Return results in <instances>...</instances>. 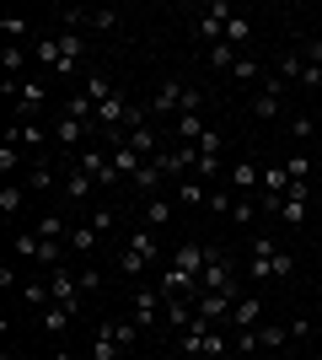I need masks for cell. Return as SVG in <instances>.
<instances>
[{"instance_id": "6da1fadb", "label": "cell", "mask_w": 322, "mask_h": 360, "mask_svg": "<svg viewBox=\"0 0 322 360\" xmlns=\"http://www.w3.org/2000/svg\"><path fill=\"white\" fill-rule=\"evenodd\" d=\"M199 103H204L199 86H188V81L167 75V81L156 86V97H151V113H199Z\"/></svg>"}, {"instance_id": "7a4b0ae2", "label": "cell", "mask_w": 322, "mask_h": 360, "mask_svg": "<svg viewBox=\"0 0 322 360\" xmlns=\"http://www.w3.org/2000/svg\"><path fill=\"white\" fill-rule=\"evenodd\" d=\"M0 91L16 103V113H22V119H32V113L48 103V86H43V81H32V75H22V81H0Z\"/></svg>"}, {"instance_id": "3957f363", "label": "cell", "mask_w": 322, "mask_h": 360, "mask_svg": "<svg viewBox=\"0 0 322 360\" xmlns=\"http://www.w3.org/2000/svg\"><path fill=\"white\" fill-rule=\"evenodd\" d=\"M76 167L86 172V178H97V188H119V183H123V172L113 167V150H102V146H97V150H81Z\"/></svg>"}, {"instance_id": "277c9868", "label": "cell", "mask_w": 322, "mask_h": 360, "mask_svg": "<svg viewBox=\"0 0 322 360\" xmlns=\"http://www.w3.org/2000/svg\"><path fill=\"white\" fill-rule=\"evenodd\" d=\"M48 290H54V301H60V307H70V312H81V280H76V269H48Z\"/></svg>"}, {"instance_id": "5b68a950", "label": "cell", "mask_w": 322, "mask_h": 360, "mask_svg": "<svg viewBox=\"0 0 322 360\" xmlns=\"http://www.w3.org/2000/svg\"><path fill=\"white\" fill-rule=\"evenodd\" d=\"M161 312H167V296H161L156 285H135V323L140 328L161 323Z\"/></svg>"}, {"instance_id": "8992f818", "label": "cell", "mask_w": 322, "mask_h": 360, "mask_svg": "<svg viewBox=\"0 0 322 360\" xmlns=\"http://www.w3.org/2000/svg\"><path fill=\"white\" fill-rule=\"evenodd\" d=\"M6 146H32V150H48L54 146V135H48L38 119H16L11 129H6Z\"/></svg>"}, {"instance_id": "52a82bcc", "label": "cell", "mask_w": 322, "mask_h": 360, "mask_svg": "<svg viewBox=\"0 0 322 360\" xmlns=\"http://www.w3.org/2000/svg\"><path fill=\"white\" fill-rule=\"evenodd\" d=\"M226 183L236 188V194H263V172H258V162H253V156H242V162H231Z\"/></svg>"}, {"instance_id": "ba28073f", "label": "cell", "mask_w": 322, "mask_h": 360, "mask_svg": "<svg viewBox=\"0 0 322 360\" xmlns=\"http://www.w3.org/2000/svg\"><path fill=\"white\" fill-rule=\"evenodd\" d=\"M48 135H54V146H81L86 135H102V129H97V124H81V119H65V113H60Z\"/></svg>"}, {"instance_id": "9c48e42d", "label": "cell", "mask_w": 322, "mask_h": 360, "mask_svg": "<svg viewBox=\"0 0 322 360\" xmlns=\"http://www.w3.org/2000/svg\"><path fill=\"white\" fill-rule=\"evenodd\" d=\"M258 323H263V301H258V296H242L236 307H231V328H236V333L258 328Z\"/></svg>"}, {"instance_id": "30bf717a", "label": "cell", "mask_w": 322, "mask_h": 360, "mask_svg": "<svg viewBox=\"0 0 322 360\" xmlns=\"http://www.w3.org/2000/svg\"><path fill=\"white\" fill-rule=\"evenodd\" d=\"M32 60H43L48 70L60 75V70H65V49H60V32H43V38L32 44Z\"/></svg>"}, {"instance_id": "8fae6325", "label": "cell", "mask_w": 322, "mask_h": 360, "mask_svg": "<svg viewBox=\"0 0 322 360\" xmlns=\"http://www.w3.org/2000/svg\"><path fill=\"white\" fill-rule=\"evenodd\" d=\"M92 355L97 360H119L123 355V345L113 339V328H107V317H97V328H92Z\"/></svg>"}, {"instance_id": "7c38bea8", "label": "cell", "mask_w": 322, "mask_h": 360, "mask_svg": "<svg viewBox=\"0 0 322 360\" xmlns=\"http://www.w3.org/2000/svg\"><path fill=\"white\" fill-rule=\"evenodd\" d=\"M92 188H97V178H86L81 167H70V172H65V188H60V194L70 199V205H86V199H92Z\"/></svg>"}, {"instance_id": "4fadbf2b", "label": "cell", "mask_w": 322, "mask_h": 360, "mask_svg": "<svg viewBox=\"0 0 322 360\" xmlns=\"http://www.w3.org/2000/svg\"><path fill=\"white\" fill-rule=\"evenodd\" d=\"M204 264H210V253H204V242H183V248L172 253V269H183V274H199Z\"/></svg>"}, {"instance_id": "5bb4252c", "label": "cell", "mask_w": 322, "mask_h": 360, "mask_svg": "<svg viewBox=\"0 0 322 360\" xmlns=\"http://www.w3.org/2000/svg\"><path fill=\"white\" fill-rule=\"evenodd\" d=\"M27 60H32V49H22V44H6V49H0V70H6V81H22Z\"/></svg>"}, {"instance_id": "9a60e30c", "label": "cell", "mask_w": 322, "mask_h": 360, "mask_svg": "<svg viewBox=\"0 0 322 360\" xmlns=\"http://www.w3.org/2000/svg\"><path fill=\"white\" fill-rule=\"evenodd\" d=\"M27 188H32V194H54V188H65V183L54 178L48 156H38V162H32V172H27Z\"/></svg>"}, {"instance_id": "2e32d148", "label": "cell", "mask_w": 322, "mask_h": 360, "mask_svg": "<svg viewBox=\"0 0 322 360\" xmlns=\"http://www.w3.org/2000/svg\"><path fill=\"white\" fill-rule=\"evenodd\" d=\"M60 49H65V70H60V75H70L81 60H86V32H65V27H60Z\"/></svg>"}, {"instance_id": "e0dca14e", "label": "cell", "mask_w": 322, "mask_h": 360, "mask_svg": "<svg viewBox=\"0 0 322 360\" xmlns=\"http://www.w3.org/2000/svg\"><path fill=\"white\" fill-rule=\"evenodd\" d=\"M204 135H210V124L199 113H177V146H199Z\"/></svg>"}, {"instance_id": "ac0fdd59", "label": "cell", "mask_w": 322, "mask_h": 360, "mask_svg": "<svg viewBox=\"0 0 322 360\" xmlns=\"http://www.w3.org/2000/svg\"><path fill=\"white\" fill-rule=\"evenodd\" d=\"M253 333H258V349H269V355L290 345V328H285V323H258Z\"/></svg>"}, {"instance_id": "d6986e66", "label": "cell", "mask_w": 322, "mask_h": 360, "mask_svg": "<svg viewBox=\"0 0 322 360\" xmlns=\"http://www.w3.org/2000/svg\"><path fill=\"white\" fill-rule=\"evenodd\" d=\"M167 221H172V199H167V194H151V199H145V226H151V231H161Z\"/></svg>"}, {"instance_id": "ffe728a7", "label": "cell", "mask_w": 322, "mask_h": 360, "mask_svg": "<svg viewBox=\"0 0 322 360\" xmlns=\"http://www.w3.org/2000/svg\"><path fill=\"white\" fill-rule=\"evenodd\" d=\"M65 242H70L76 253H97V242H102V231H97V226L86 221V226H70V237H65Z\"/></svg>"}, {"instance_id": "44dd1931", "label": "cell", "mask_w": 322, "mask_h": 360, "mask_svg": "<svg viewBox=\"0 0 322 360\" xmlns=\"http://www.w3.org/2000/svg\"><path fill=\"white\" fill-rule=\"evenodd\" d=\"M226 44L236 49V54H247V44H253V22H247V16H231L226 22Z\"/></svg>"}, {"instance_id": "7402d4cb", "label": "cell", "mask_w": 322, "mask_h": 360, "mask_svg": "<svg viewBox=\"0 0 322 360\" xmlns=\"http://www.w3.org/2000/svg\"><path fill=\"white\" fill-rule=\"evenodd\" d=\"M274 75L285 81V86H290V81H301V75H307V54H279V60H274Z\"/></svg>"}, {"instance_id": "603a6c76", "label": "cell", "mask_w": 322, "mask_h": 360, "mask_svg": "<svg viewBox=\"0 0 322 360\" xmlns=\"http://www.w3.org/2000/svg\"><path fill=\"white\" fill-rule=\"evenodd\" d=\"M70 317H76V312H70V307H60V301H48L38 323H43V333H65V328H70Z\"/></svg>"}, {"instance_id": "cb8c5ba5", "label": "cell", "mask_w": 322, "mask_h": 360, "mask_svg": "<svg viewBox=\"0 0 322 360\" xmlns=\"http://www.w3.org/2000/svg\"><path fill=\"white\" fill-rule=\"evenodd\" d=\"M129 248H135L140 258H151V264L161 258V248H156V231H151V226H135V231H129Z\"/></svg>"}, {"instance_id": "d4e9b609", "label": "cell", "mask_w": 322, "mask_h": 360, "mask_svg": "<svg viewBox=\"0 0 322 360\" xmlns=\"http://www.w3.org/2000/svg\"><path fill=\"white\" fill-rule=\"evenodd\" d=\"M113 167H119L123 178H135L140 167H145V156H140V150H135V146H119V150H113Z\"/></svg>"}, {"instance_id": "484cf974", "label": "cell", "mask_w": 322, "mask_h": 360, "mask_svg": "<svg viewBox=\"0 0 322 360\" xmlns=\"http://www.w3.org/2000/svg\"><path fill=\"white\" fill-rule=\"evenodd\" d=\"M231 75H236V81H263V75H269V70H263V65L253 60V54H236V65H231Z\"/></svg>"}, {"instance_id": "4316f807", "label": "cell", "mask_w": 322, "mask_h": 360, "mask_svg": "<svg viewBox=\"0 0 322 360\" xmlns=\"http://www.w3.org/2000/svg\"><path fill=\"white\" fill-rule=\"evenodd\" d=\"M204 60H210L215 70H231V65H236V49H231L226 38H220V44H215V49H204Z\"/></svg>"}, {"instance_id": "83f0119b", "label": "cell", "mask_w": 322, "mask_h": 360, "mask_svg": "<svg viewBox=\"0 0 322 360\" xmlns=\"http://www.w3.org/2000/svg\"><path fill=\"white\" fill-rule=\"evenodd\" d=\"M135 188H140V194H156V188H161V167L145 162V167L135 172Z\"/></svg>"}, {"instance_id": "f1b7e54d", "label": "cell", "mask_w": 322, "mask_h": 360, "mask_svg": "<svg viewBox=\"0 0 322 360\" xmlns=\"http://www.w3.org/2000/svg\"><path fill=\"white\" fill-rule=\"evenodd\" d=\"M32 231H38V237H43V242H60V237H70V226H65L60 215H43V221L32 226Z\"/></svg>"}, {"instance_id": "f546056e", "label": "cell", "mask_w": 322, "mask_h": 360, "mask_svg": "<svg viewBox=\"0 0 322 360\" xmlns=\"http://www.w3.org/2000/svg\"><path fill=\"white\" fill-rule=\"evenodd\" d=\"M279 113H285V103H279V97H263V91L253 97V119L269 124V119H279Z\"/></svg>"}, {"instance_id": "4dcf8cb0", "label": "cell", "mask_w": 322, "mask_h": 360, "mask_svg": "<svg viewBox=\"0 0 322 360\" xmlns=\"http://www.w3.org/2000/svg\"><path fill=\"white\" fill-rule=\"evenodd\" d=\"M177 199H183V205H204V199H210V183H199V178H183Z\"/></svg>"}, {"instance_id": "1f68e13d", "label": "cell", "mask_w": 322, "mask_h": 360, "mask_svg": "<svg viewBox=\"0 0 322 360\" xmlns=\"http://www.w3.org/2000/svg\"><path fill=\"white\" fill-rule=\"evenodd\" d=\"M0 38H6V44H22V38H27V16H0Z\"/></svg>"}, {"instance_id": "d6a6232c", "label": "cell", "mask_w": 322, "mask_h": 360, "mask_svg": "<svg viewBox=\"0 0 322 360\" xmlns=\"http://www.w3.org/2000/svg\"><path fill=\"white\" fill-rule=\"evenodd\" d=\"M285 188H290V172H285V162H279V167L263 172V194H285Z\"/></svg>"}, {"instance_id": "836d02e7", "label": "cell", "mask_w": 322, "mask_h": 360, "mask_svg": "<svg viewBox=\"0 0 322 360\" xmlns=\"http://www.w3.org/2000/svg\"><path fill=\"white\" fill-rule=\"evenodd\" d=\"M43 253V237L38 231H16V258H38Z\"/></svg>"}, {"instance_id": "e575fe53", "label": "cell", "mask_w": 322, "mask_h": 360, "mask_svg": "<svg viewBox=\"0 0 322 360\" xmlns=\"http://www.w3.org/2000/svg\"><path fill=\"white\" fill-rule=\"evenodd\" d=\"M119 27V11H86V32H113Z\"/></svg>"}, {"instance_id": "d590c367", "label": "cell", "mask_w": 322, "mask_h": 360, "mask_svg": "<svg viewBox=\"0 0 322 360\" xmlns=\"http://www.w3.org/2000/svg\"><path fill=\"white\" fill-rule=\"evenodd\" d=\"M285 172H290V183H311V156H301V150H295L290 162H285Z\"/></svg>"}, {"instance_id": "8d00e7d4", "label": "cell", "mask_w": 322, "mask_h": 360, "mask_svg": "<svg viewBox=\"0 0 322 360\" xmlns=\"http://www.w3.org/2000/svg\"><path fill=\"white\" fill-rule=\"evenodd\" d=\"M22 199H27V188L6 183V188H0V210H6V215H16V210H22Z\"/></svg>"}, {"instance_id": "74e56055", "label": "cell", "mask_w": 322, "mask_h": 360, "mask_svg": "<svg viewBox=\"0 0 322 360\" xmlns=\"http://www.w3.org/2000/svg\"><path fill=\"white\" fill-rule=\"evenodd\" d=\"M279 199H285V194H279ZM279 221L301 226V221H307V199H285V205H279Z\"/></svg>"}, {"instance_id": "f35d334b", "label": "cell", "mask_w": 322, "mask_h": 360, "mask_svg": "<svg viewBox=\"0 0 322 360\" xmlns=\"http://www.w3.org/2000/svg\"><path fill=\"white\" fill-rule=\"evenodd\" d=\"M119 269L123 274H145V269H151V258H140L135 248H123V253H119Z\"/></svg>"}, {"instance_id": "ab89813d", "label": "cell", "mask_w": 322, "mask_h": 360, "mask_svg": "<svg viewBox=\"0 0 322 360\" xmlns=\"http://www.w3.org/2000/svg\"><path fill=\"white\" fill-rule=\"evenodd\" d=\"M204 210H215V215H231V188H210Z\"/></svg>"}, {"instance_id": "60d3db41", "label": "cell", "mask_w": 322, "mask_h": 360, "mask_svg": "<svg viewBox=\"0 0 322 360\" xmlns=\"http://www.w3.org/2000/svg\"><path fill=\"white\" fill-rule=\"evenodd\" d=\"M215 172H220V156H204V150H199V167H194V178H199V183H215Z\"/></svg>"}, {"instance_id": "b9f144b4", "label": "cell", "mask_w": 322, "mask_h": 360, "mask_svg": "<svg viewBox=\"0 0 322 360\" xmlns=\"http://www.w3.org/2000/svg\"><path fill=\"white\" fill-rule=\"evenodd\" d=\"M16 167H22V146H0V172L11 178Z\"/></svg>"}, {"instance_id": "7bdbcfd3", "label": "cell", "mask_w": 322, "mask_h": 360, "mask_svg": "<svg viewBox=\"0 0 322 360\" xmlns=\"http://www.w3.org/2000/svg\"><path fill=\"white\" fill-rule=\"evenodd\" d=\"M107 328H113V339H119L123 349H129V345L140 339V323H107Z\"/></svg>"}, {"instance_id": "ee69618b", "label": "cell", "mask_w": 322, "mask_h": 360, "mask_svg": "<svg viewBox=\"0 0 322 360\" xmlns=\"http://www.w3.org/2000/svg\"><path fill=\"white\" fill-rule=\"evenodd\" d=\"M311 129H317L311 113H295V119H290V140H311Z\"/></svg>"}, {"instance_id": "f6af8a7d", "label": "cell", "mask_w": 322, "mask_h": 360, "mask_svg": "<svg viewBox=\"0 0 322 360\" xmlns=\"http://www.w3.org/2000/svg\"><path fill=\"white\" fill-rule=\"evenodd\" d=\"M274 253H279V248L269 237H253V242H247V258H274Z\"/></svg>"}, {"instance_id": "bcb514c9", "label": "cell", "mask_w": 322, "mask_h": 360, "mask_svg": "<svg viewBox=\"0 0 322 360\" xmlns=\"http://www.w3.org/2000/svg\"><path fill=\"white\" fill-rule=\"evenodd\" d=\"M253 210H258L253 199H236V205H231V221H236V226H247V221H253Z\"/></svg>"}, {"instance_id": "7dc6e473", "label": "cell", "mask_w": 322, "mask_h": 360, "mask_svg": "<svg viewBox=\"0 0 322 360\" xmlns=\"http://www.w3.org/2000/svg\"><path fill=\"white\" fill-rule=\"evenodd\" d=\"M76 280H81V296H92V290L102 285V274H97V269H76Z\"/></svg>"}, {"instance_id": "c3c4849f", "label": "cell", "mask_w": 322, "mask_h": 360, "mask_svg": "<svg viewBox=\"0 0 322 360\" xmlns=\"http://www.w3.org/2000/svg\"><path fill=\"white\" fill-rule=\"evenodd\" d=\"M269 264H274V258H247V274H253V280H269V274H274Z\"/></svg>"}, {"instance_id": "681fc988", "label": "cell", "mask_w": 322, "mask_h": 360, "mask_svg": "<svg viewBox=\"0 0 322 360\" xmlns=\"http://www.w3.org/2000/svg\"><path fill=\"white\" fill-rule=\"evenodd\" d=\"M199 150H204V156H220V129H210V135L199 140Z\"/></svg>"}, {"instance_id": "f907efd6", "label": "cell", "mask_w": 322, "mask_h": 360, "mask_svg": "<svg viewBox=\"0 0 322 360\" xmlns=\"http://www.w3.org/2000/svg\"><path fill=\"white\" fill-rule=\"evenodd\" d=\"M269 269H274V274H295V258H290V253H274V264H269Z\"/></svg>"}, {"instance_id": "816d5d0a", "label": "cell", "mask_w": 322, "mask_h": 360, "mask_svg": "<svg viewBox=\"0 0 322 360\" xmlns=\"http://www.w3.org/2000/svg\"><path fill=\"white\" fill-rule=\"evenodd\" d=\"M301 86H307V91H317V86H322V65H307V75H301Z\"/></svg>"}, {"instance_id": "f5cc1de1", "label": "cell", "mask_w": 322, "mask_h": 360, "mask_svg": "<svg viewBox=\"0 0 322 360\" xmlns=\"http://www.w3.org/2000/svg\"><path fill=\"white\" fill-rule=\"evenodd\" d=\"M285 328H290V339H307V333H311V323H307V317H290Z\"/></svg>"}, {"instance_id": "db71d44e", "label": "cell", "mask_w": 322, "mask_h": 360, "mask_svg": "<svg viewBox=\"0 0 322 360\" xmlns=\"http://www.w3.org/2000/svg\"><path fill=\"white\" fill-rule=\"evenodd\" d=\"M113 221H119L113 210H97V215H92V226H97V231H113Z\"/></svg>"}, {"instance_id": "11a10c76", "label": "cell", "mask_w": 322, "mask_h": 360, "mask_svg": "<svg viewBox=\"0 0 322 360\" xmlns=\"http://www.w3.org/2000/svg\"><path fill=\"white\" fill-rule=\"evenodd\" d=\"M301 54H307V65H322V38H311V44L301 49Z\"/></svg>"}, {"instance_id": "9f6ffc18", "label": "cell", "mask_w": 322, "mask_h": 360, "mask_svg": "<svg viewBox=\"0 0 322 360\" xmlns=\"http://www.w3.org/2000/svg\"><path fill=\"white\" fill-rule=\"evenodd\" d=\"M54 360H76V355H70V349H54Z\"/></svg>"}, {"instance_id": "6f0895ef", "label": "cell", "mask_w": 322, "mask_h": 360, "mask_svg": "<svg viewBox=\"0 0 322 360\" xmlns=\"http://www.w3.org/2000/svg\"><path fill=\"white\" fill-rule=\"evenodd\" d=\"M0 360H27V355H16V349H6V355H0Z\"/></svg>"}, {"instance_id": "680465c9", "label": "cell", "mask_w": 322, "mask_h": 360, "mask_svg": "<svg viewBox=\"0 0 322 360\" xmlns=\"http://www.w3.org/2000/svg\"><path fill=\"white\" fill-rule=\"evenodd\" d=\"M311 22H317V27H322V6H317V11H311Z\"/></svg>"}]
</instances>
